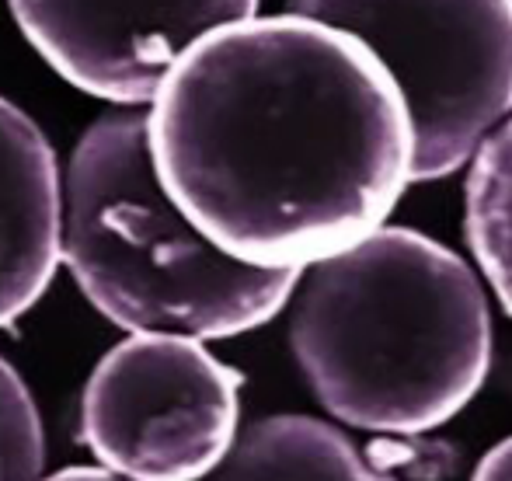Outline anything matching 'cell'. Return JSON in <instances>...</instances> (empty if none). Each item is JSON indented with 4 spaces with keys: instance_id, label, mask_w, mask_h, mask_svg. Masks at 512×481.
<instances>
[{
    "instance_id": "8fae6325",
    "label": "cell",
    "mask_w": 512,
    "mask_h": 481,
    "mask_svg": "<svg viewBox=\"0 0 512 481\" xmlns=\"http://www.w3.org/2000/svg\"><path fill=\"white\" fill-rule=\"evenodd\" d=\"M471 481H512V436L502 440L492 454H485Z\"/></svg>"
},
{
    "instance_id": "7a4b0ae2",
    "label": "cell",
    "mask_w": 512,
    "mask_h": 481,
    "mask_svg": "<svg viewBox=\"0 0 512 481\" xmlns=\"http://www.w3.org/2000/svg\"><path fill=\"white\" fill-rule=\"evenodd\" d=\"M290 346L338 422L415 436L450 422L481 391L492 311L460 255L408 227H377L300 272Z\"/></svg>"
},
{
    "instance_id": "277c9868",
    "label": "cell",
    "mask_w": 512,
    "mask_h": 481,
    "mask_svg": "<svg viewBox=\"0 0 512 481\" xmlns=\"http://www.w3.org/2000/svg\"><path fill=\"white\" fill-rule=\"evenodd\" d=\"M359 39L411 122V182L460 171L512 116V0H286Z\"/></svg>"
},
{
    "instance_id": "6da1fadb",
    "label": "cell",
    "mask_w": 512,
    "mask_h": 481,
    "mask_svg": "<svg viewBox=\"0 0 512 481\" xmlns=\"http://www.w3.org/2000/svg\"><path fill=\"white\" fill-rule=\"evenodd\" d=\"M147 105L161 189L241 265L304 272L384 227L411 182L398 84L359 39L304 14L206 32Z\"/></svg>"
},
{
    "instance_id": "8992f818",
    "label": "cell",
    "mask_w": 512,
    "mask_h": 481,
    "mask_svg": "<svg viewBox=\"0 0 512 481\" xmlns=\"http://www.w3.org/2000/svg\"><path fill=\"white\" fill-rule=\"evenodd\" d=\"M60 81L112 109H140L196 39L251 18L258 0H7Z\"/></svg>"
},
{
    "instance_id": "3957f363",
    "label": "cell",
    "mask_w": 512,
    "mask_h": 481,
    "mask_svg": "<svg viewBox=\"0 0 512 481\" xmlns=\"http://www.w3.org/2000/svg\"><path fill=\"white\" fill-rule=\"evenodd\" d=\"M60 262L129 335L234 339L269 325L300 272L241 265L213 248L161 189L140 109H112L77 140L63 175Z\"/></svg>"
},
{
    "instance_id": "7c38bea8",
    "label": "cell",
    "mask_w": 512,
    "mask_h": 481,
    "mask_svg": "<svg viewBox=\"0 0 512 481\" xmlns=\"http://www.w3.org/2000/svg\"><path fill=\"white\" fill-rule=\"evenodd\" d=\"M46 481H129V478H119L105 468H67V471H60V475H53Z\"/></svg>"
},
{
    "instance_id": "5b68a950",
    "label": "cell",
    "mask_w": 512,
    "mask_h": 481,
    "mask_svg": "<svg viewBox=\"0 0 512 481\" xmlns=\"http://www.w3.org/2000/svg\"><path fill=\"white\" fill-rule=\"evenodd\" d=\"M241 377L199 339L129 335L95 366L81 401V440L129 481H203L230 450Z\"/></svg>"
},
{
    "instance_id": "ba28073f",
    "label": "cell",
    "mask_w": 512,
    "mask_h": 481,
    "mask_svg": "<svg viewBox=\"0 0 512 481\" xmlns=\"http://www.w3.org/2000/svg\"><path fill=\"white\" fill-rule=\"evenodd\" d=\"M203 481H394L363 461L349 436L310 415H272L237 429Z\"/></svg>"
},
{
    "instance_id": "9c48e42d",
    "label": "cell",
    "mask_w": 512,
    "mask_h": 481,
    "mask_svg": "<svg viewBox=\"0 0 512 481\" xmlns=\"http://www.w3.org/2000/svg\"><path fill=\"white\" fill-rule=\"evenodd\" d=\"M467 241L499 304L512 314V116L471 157Z\"/></svg>"
},
{
    "instance_id": "52a82bcc",
    "label": "cell",
    "mask_w": 512,
    "mask_h": 481,
    "mask_svg": "<svg viewBox=\"0 0 512 481\" xmlns=\"http://www.w3.org/2000/svg\"><path fill=\"white\" fill-rule=\"evenodd\" d=\"M63 178L53 143L0 95V328L25 318L60 269Z\"/></svg>"
},
{
    "instance_id": "30bf717a",
    "label": "cell",
    "mask_w": 512,
    "mask_h": 481,
    "mask_svg": "<svg viewBox=\"0 0 512 481\" xmlns=\"http://www.w3.org/2000/svg\"><path fill=\"white\" fill-rule=\"evenodd\" d=\"M46 443L21 373L0 356V481H39Z\"/></svg>"
}]
</instances>
